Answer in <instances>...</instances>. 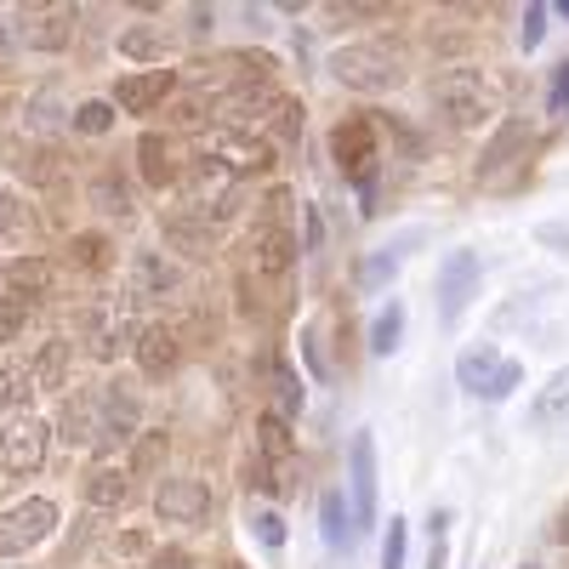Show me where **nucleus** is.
<instances>
[{"label": "nucleus", "instance_id": "obj_1", "mask_svg": "<svg viewBox=\"0 0 569 569\" xmlns=\"http://www.w3.org/2000/svg\"><path fill=\"white\" fill-rule=\"evenodd\" d=\"M330 74H337L348 91H365V98H382L405 80V63L388 52L382 40H348L330 52Z\"/></svg>", "mask_w": 569, "mask_h": 569}, {"label": "nucleus", "instance_id": "obj_2", "mask_svg": "<svg viewBox=\"0 0 569 569\" xmlns=\"http://www.w3.org/2000/svg\"><path fill=\"white\" fill-rule=\"evenodd\" d=\"M433 103H439V114H445L456 131H472V126H485V120L496 114V86H490L479 69H450V74H439V86H433Z\"/></svg>", "mask_w": 569, "mask_h": 569}, {"label": "nucleus", "instance_id": "obj_3", "mask_svg": "<svg viewBox=\"0 0 569 569\" xmlns=\"http://www.w3.org/2000/svg\"><path fill=\"white\" fill-rule=\"evenodd\" d=\"M58 530V501L52 496H23L0 512V558H18L29 547H40Z\"/></svg>", "mask_w": 569, "mask_h": 569}, {"label": "nucleus", "instance_id": "obj_4", "mask_svg": "<svg viewBox=\"0 0 569 569\" xmlns=\"http://www.w3.org/2000/svg\"><path fill=\"white\" fill-rule=\"evenodd\" d=\"M46 445H52V427L40 416H12L7 433H0V467L23 479V472H40L46 467Z\"/></svg>", "mask_w": 569, "mask_h": 569}, {"label": "nucleus", "instance_id": "obj_5", "mask_svg": "<svg viewBox=\"0 0 569 569\" xmlns=\"http://www.w3.org/2000/svg\"><path fill=\"white\" fill-rule=\"evenodd\" d=\"M18 34L34 52H63L74 40V7L69 0H46V7H23L18 12Z\"/></svg>", "mask_w": 569, "mask_h": 569}, {"label": "nucleus", "instance_id": "obj_6", "mask_svg": "<svg viewBox=\"0 0 569 569\" xmlns=\"http://www.w3.org/2000/svg\"><path fill=\"white\" fill-rule=\"evenodd\" d=\"M330 160H337L365 194H370V182H376V137L365 120H342L337 131H330Z\"/></svg>", "mask_w": 569, "mask_h": 569}, {"label": "nucleus", "instance_id": "obj_7", "mask_svg": "<svg viewBox=\"0 0 569 569\" xmlns=\"http://www.w3.org/2000/svg\"><path fill=\"white\" fill-rule=\"evenodd\" d=\"M479 257L472 251H450V262L439 268V319L445 325H456L461 313H467V302L479 297Z\"/></svg>", "mask_w": 569, "mask_h": 569}, {"label": "nucleus", "instance_id": "obj_8", "mask_svg": "<svg viewBox=\"0 0 569 569\" xmlns=\"http://www.w3.org/2000/svg\"><path fill=\"white\" fill-rule=\"evenodd\" d=\"M279 109H284L279 86L262 80V86H233V91H222L211 114H217L222 126H257V120H273Z\"/></svg>", "mask_w": 569, "mask_h": 569}, {"label": "nucleus", "instance_id": "obj_9", "mask_svg": "<svg viewBox=\"0 0 569 569\" xmlns=\"http://www.w3.org/2000/svg\"><path fill=\"white\" fill-rule=\"evenodd\" d=\"M154 512L166 518V525H206L211 518V485H200V479H160Z\"/></svg>", "mask_w": 569, "mask_h": 569}, {"label": "nucleus", "instance_id": "obj_10", "mask_svg": "<svg viewBox=\"0 0 569 569\" xmlns=\"http://www.w3.org/2000/svg\"><path fill=\"white\" fill-rule=\"evenodd\" d=\"M98 421H103V433H98L103 450H114L120 439H131V433H137V421H142L137 393H131L126 382H109V388H103V410H98Z\"/></svg>", "mask_w": 569, "mask_h": 569}, {"label": "nucleus", "instance_id": "obj_11", "mask_svg": "<svg viewBox=\"0 0 569 569\" xmlns=\"http://www.w3.org/2000/svg\"><path fill=\"white\" fill-rule=\"evenodd\" d=\"M530 142H536V126H530V120H507V126L490 137V149L479 154V182L501 177L512 160H525V154H530Z\"/></svg>", "mask_w": 569, "mask_h": 569}, {"label": "nucleus", "instance_id": "obj_12", "mask_svg": "<svg viewBox=\"0 0 569 569\" xmlns=\"http://www.w3.org/2000/svg\"><path fill=\"white\" fill-rule=\"evenodd\" d=\"M177 91V74L171 69H149V74H131V80H120L114 86V103L126 109V114H149V109H160L166 98Z\"/></svg>", "mask_w": 569, "mask_h": 569}, {"label": "nucleus", "instance_id": "obj_13", "mask_svg": "<svg viewBox=\"0 0 569 569\" xmlns=\"http://www.w3.org/2000/svg\"><path fill=\"white\" fill-rule=\"evenodd\" d=\"M137 365H142V376H149V382H160V376H171L177 365H182V337L171 325H149L137 337Z\"/></svg>", "mask_w": 569, "mask_h": 569}, {"label": "nucleus", "instance_id": "obj_14", "mask_svg": "<svg viewBox=\"0 0 569 569\" xmlns=\"http://www.w3.org/2000/svg\"><path fill=\"white\" fill-rule=\"evenodd\" d=\"M348 467H353V518L370 525V518H376V439L370 433H353Z\"/></svg>", "mask_w": 569, "mask_h": 569}, {"label": "nucleus", "instance_id": "obj_15", "mask_svg": "<svg viewBox=\"0 0 569 569\" xmlns=\"http://www.w3.org/2000/svg\"><path fill=\"white\" fill-rule=\"evenodd\" d=\"M291 257H297V233L284 228V222H273V228H262V240H257V257H251V268H257L262 279H279L284 268H291Z\"/></svg>", "mask_w": 569, "mask_h": 569}, {"label": "nucleus", "instance_id": "obj_16", "mask_svg": "<svg viewBox=\"0 0 569 569\" xmlns=\"http://www.w3.org/2000/svg\"><path fill=\"white\" fill-rule=\"evenodd\" d=\"M7 291H12V302H40L46 291H52V262L46 257H18L12 268H7Z\"/></svg>", "mask_w": 569, "mask_h": 569}, {"label": "nucleus", "instance_id": "obj_17", "mask_svg": "<svg viewBox=\"0 0 569 569\" xmlns=\"http://www.w3.org/2000/svg\"><path fill=\"white\" fill-rule=\"evenodd\" d=\"M166 240H171L182 257H211L217 222H211V217H171V222H166Z\"/></svg>", "mask_w": 569, "mask_h": 569}, {"label": "nucleus", "instance_id": "obj_18", "mask_svg": "<svg viewBox=\"0 0 569 569\" xmlns=\"http://www.w3.org/2000/svg\"><path fill=\"white\" fill-rule=\"evenodd\" d=\"M69 359H74V348L63 342V337H52L40 353H34V388H46V393H58V388H69Z\"/></svg>", "mask_w": 569, "mask_h": 569}, {"label": "nucleus", "instance_id": "obj_19", "mask_svg": "<svg viewBox=\"0 0 569 569\" xmlns=\"http://www.w3.org/2000/svg\"><path fill=\"white\" fill-rule=\"evenodd\" d=\"M86 501L98 507V512L126 507V501H131V472H120V467H98V472L86 479Z\"/></svg>", "mask_w": 569, "mask_h": 569}, {"label": "nucleus", "instance_id": "obj_20", "mask_svg": "<svg viewBox=\"0 0 569 569\" xmlns=\"http://www.w3.org/2000/svg\"><path fill=\"white\" fill-rule=\"evenodd\" d=\"M496 370H501V353H496L490 342H479V348H467V353L456 359V382H461L467 393H485Z\"/></svg>", "mask_w": 569, "mask_h": 569}, {"label": "nucleus", "instance_id": "obj_21", "mask_svg": "<svg viewBox=\"0 0 569 569\" xmlns=\"http://www.w3.org/2000/svg\"><path fill=\"white\" fill-rule=\"evenodd\" d=\"M137 284H142V291H149V297H171L177 291V284H182V273H177V262H166L160 251H137Z\"/></svg>", "mask_w": 569, "mask_h": 569}, {"label": "nucleus", "instance_id": "obj_22", "mask_svg": "<svg viewBox=\"0 0 569 569\" xmlns=\"http://www.w3.org/2000/svg\"><path fill=\"white\" fill-rule=\"evenodd\" d=\"M114 330H120V319H114L109 308H86V313H80V337H86V348L98 353V359H114V348H120Z\"/></svg>", "mask_w": 569, "mask_h": 569}, {"label": "nucleus", "instance_id": "obj_23", "mask_svg": "<svg viewBox=\"0 0 569 569\" xmlns=\"http://www.w3.org/2000/svg\"><path fill=\"white\" fill-rule=\"evenodd\" d=\"M120 58H131V63H160V58H166V29L131 23V29L120 34Z\"/></svg>", "mask_w": 569, "mask_h": 569}, {"label": "nucleus", "instance_id": "obj_24", "mask_svg": "<svg viewBox=\"0 0 569 569\" xmlns=\"http://www.w3.org/2000/svg\"><path fill=\"white\" fill-rule=\"evenodd\" d=\"M63 439L69 445H91V439H98V399H91V393H74L63 405Z\"/></svg>", "mask_w": 569, "mask_h": 569}, {"label": "nucleus", "instance_id": "obj_25", "mask_svg": "<svg viewBox=\"0 0 569 569\" xmlns=\"http://www.w3.org/2000/svg\"><path fill=\"white\" fill-rule=\"evenodd\" d=\"M63 120H69V114H63V98H58L52 86H40L34 98H29V131H34V137H58Z\"/></svg>", "mask_w": 569, "mask_h": 569}, {"label": "nucleus", "instance_id": "obj_26", "mask_svg": "<svg viewBox=\"0 0 569 569\" xmlns=\"http://www.w3.org/2000/svg\"><path fill=\"white\" fill-rule=\"evenodd\" d=\"M91 206H98L103 217H114V222H131V217H137L131 188H126L120 177H98V182H91Z\"/></svg>", "mask_w": 569, "mask_h": 569}, {"label": "nucleus", "instance_id": "obj_27", "mask_svg": "<svg viewBox=\"0 0 569 569\" xmlns=\"http://www.w3.org/2000/svg\"><path fill=\"white\" fill-rule=\"evenodd\" d=\"M410 246H416V240H405V246H393V251H370V257L359 262V284H365V291H382V284L399 273V262H405Z\"/></svg>", "mask_w": 569, "mask_h": 569}, {"label": "nucleus", "instance_id": "obj_28", "mask_svg": "<svg viewBox=\"0 0 569 569\" xmlns=\"http://www.w3.org/2000/svg\"><path fill=\"white\" fill-rule=\"evenodd\" d=\"M399 337H405V308L399 302H388L382 313H376V325H370V353H393L399 348Z\"/></svg>", "mask_w": 569, "mask_h": 569}, {"label": "nucleus", "instance_id": "obj_29", "mask_svg": "<svg viewBox=\"0 0 569 569\" xmlns=\"http://www.w3.org/2000/svg\"><path fill=\"white\" fill-rule=\"evenodd\" d=\"M0 405H7L12 416H29V405H34V376H29V370H7V376H0Z\"/></svg>", "mask_w": 569, "mask_h": 569}, {"label": "nucleus", "instance_id": "obj_30", "mask_svg": "<svg viewBox=\"0 0 569 569\" xmlns=\"http://www.w3.org/2000/svg\"><path fill=\"white\" fill-rule=\"evenodd\" d=\"M569 410V370H558L552 382L541 388V399H536V421H552V416H563Z\"/></svg>", "mask_w": 569, "mask_h": 569}, {"label": "nucleus", "instance_id": "obj_31", "mask_svg": "<svg viewBox=\"0 0 569 569\" xmlns=\"http://www.w3.org/2000/svg\"><path fill=\"white\" fill-rule=\"evenodd\" d=\"M166 450H171V439H166V433H142V439H137V450H131V472H154V467L166 461Z\"/></svg>", "mask_w": 569, "mask_h": 569}, {"label": "nucleus", "instance_id": "obj_32", "mask_svg": "<svg viewBox=\"0 0 569 569\" xmlns=\"http://www.w3.org/2000/svg\"><path fill=\"white\" fill-rule=\"evenodd\" d=\"M142 177H149L154 188H166V177H171V160H166V137H142Z\"/></svg>", "mask_w": 569, "mask_h": 569}, {"label": "nucleus", "instance_id": "obj_33", "mask_svg": "<svg viewBox=\"0 0 569 569\" xmlns=\"http://www.w3.org/2000/svg\"><path fill=\"white\" fill-rule=\"evenodd\" d=\"M114 126V109L109 103H80L74 109V131H86V137H103Z\"/></svg>", "mask_w": 569, "mask_h": 569}, {"label": "nucleus", "instance_id": "obj_34", "mask_svg": "<svg viewBox=\"0 0 569 569\" xmlns=\"http://www.w3.org/2000/svg\"><path fill=\"white\" fill-rule=\"evenodd\" d=\"M273 393H279V416H302V388H297V376L291 370H273Z\"/></svg>", "mask_w": 569, "mask_h": 569}, {"label": "nucleus", "instance_id": "obj_35", "mask_svg": "<svg viewBox=\"0 0 569 569\" xmlns=\"http://www.w3.org/2000/svg\"><path fill=\"white\" fill-rule=\"evenodd\" d=\"M74 262H80V268H91V273H103V268H109V240H98V233L74 240Z\"/></svg>", "mask_w": 569, "mask_h": 569}, {"label": "nucleus", "instance_id": "obj_36", "mask_svg": "<svg viewBox=\"0 0 569 569\" xmlns=\"http://www.w3.org/2000/svg\"><path fill=\"white\" fill-rule=\"evenodd\" d=\"M23 319H29V308H23V302H12V297H0V348H7V342H18V337H23Z\"/></svg>", "mask_w": 569, "mask_h": 569}, {"label": "nucleus", "instance_id": "obj_37", "mask_svg": "<svg viewBox=\"0 0 569 569\" xmlns=\"http://www.w3.org/2000/svg\"><path fill=\"white\" fill-rule=\"evenodd\" d=\"M273 137L284 142V149H291V142L302 137V103H291V98H284V109L273 114Z\"/></svg>", "mask_w": 569, "mask_h": 569}, {"label": "nucleus", "instance_id": "obj_38", "mask_svg": "<svg viewBox=\"0 0 569 569\" xmlns=\"http://www.w3.org/2000/svg\"><path fill=\"white\" fill-rule=\"evenodd\" d=\"M342 530H348L342 496H325V541H330V547H342Z\"/></svg>", "mask_w": 569, "mask_h": 569}, {"label": "nucleus", "instance_id": "obj_39", "mask_svg": "<svg viewBox=\"0 0 569 569\" xmlns=\"http://www.w3.org/2000/svg\"><path fill=\"white\" fill-rule=\"evenodd\" d=\"M382 569H405V518H393V530L382 541Z\"/></svg>", "mask_w": 569, "mask_h": 569}, {"label": "nucleus", "instance_id": "obj_40", "mask_svg": "<svg viewBox=\"0 0 569 569\" xmlns=\"http://www.w3.org/2000/svg\"><path fill=\"white\" fill-rule=\"evenodd\" d=\"M512 388H518V365H512V359H501V370L490 376V388H485L479 399H507Z\"/></svg>", "mask_w": 569, "mask_h": 569}, {"label": "nucleus", "instance_id": "obj_41", "mask_svg": "<svg viewBox=\"0 0 569 569\" xmlns=\"http://www.w3.org/2000/svg\"><path fill=\"white\" fill-rule=\"evenodd\" d=\"M251 530H257V536H262V541H268L273 552L284 547V525H279V518H273V512H251Z\"/></svg>", "mask_w": 569, "mask_h": 569}, {"label": "nucleus", "instance_id": "obj_42", "mask_svg": "<svg viewBox=\"0 0 569 569\" xmlns=\"http://www.w3.org/2000/svg\"><path fill=\"white\" fill-rule=\"evenodd\" d=\"M0 233H23V206L0 188Z\"/></svg>", "mask_w": 569, "mask_h": 569}, {"label": "nucleus", "instance_id": "obj_43", "mask_svg": "<svg viewBox=\"0 0 569 569\" xmlns=\"http://www.w3.org/2000/svg\"><path fill=\"white\" fill-rule=\"evenodd\" d=\"M536 240H541L547 251H563V257H569V228H563V222H541Z\"/></svg>", "mask_w": 569, "mask_h": 569}, {"label": "nucleus", "instance_id": "obj_44", "mask_svg": "<svg viewBox=\"0 0 569 569\" xmlns=\"http://www.w3.org/2000/svg\"><path fill=\"white\" fill-rule=\"evenodd\" d=\"M211 109H217V103H200V98H182V103L171 109V120H177V126H194V120H206Z\"/></svg>", "mask_w": 569, "mask_h": 569}, {"label": "nucleus", "instance_id": "obj_45", "mask_svg": "<svg viewBox=\"0 0 569 569\" xmlns=\"http://www.w3.org/2000/svg\"><path fill=\"white\" fill-rule=\"evenodd\" d=\"M142 552H149V536H142V530L114 536V558H142Z\"/></svg>", "mask_w": 569, "mask_h": 569}, {"label": "nucleus", "instance_id": "obj_46", "mask_svg": "<svg viewBox=\"0 0 569 569\" xmlns=\"http://www.w3.org/2000/svg\"><path fill=\"white\" fill-rule=\"evenodd\" d=\"M552 109H558V114H569V63H558V69H552Z\"/></svg>", "mask_w": 569, "mask_h": 569}, {"label": "nucleus", "instance_id": "obj_47", "mask_svg": "<svg viewBox=\"0 0 569 569\" xmlns=\"http://www.w3.org/2000/svg\"><path fill=\"white\" fill-rule=\"evenodd\" d=\"M427 569H445V512H433V558H427Z\"/></svg>", "mask_w": 569, "mask_h": 569}, {"label": "nucleus", "instance_id": "obj_48", "mask_svg": "<svg viewBox=\"0 0 569 569\" xmlns=\"http://www.w3.org/2000/svg\"><path fill=\"white\" fill-rule=\"evenodd\" d=\"M541 29H547V12H541V7H530V18H525V46H536V40H541Z\"/></svg>", "mask_w": 569, "mask_h": 569}, {"label": "nucleus", "instance_id": "obj_49", "mask_svg": "<svg viewBox=\"0 0 569 569\" xmlns=\"http://www.w3.org/2000/svg\"><path fill=\"white\" fill-rule=\"evenodd\" d=\"M188 563H194V558H188V552H166V558H154L149 569H188Z\"/></svg>", "mask_w": 569, "mask_h": 569}, {"label": "nucleus", "instance_id": "obj_50", "mask_svg": "<svg viewBox=\"0 0 569 569\" xmlns=\"http://www.w3.org/2000/svg\"><path fill=\"white\" fill-rule=\"evenodd\" d=\"M558 12H563V18H569V0H563V7H558Z\"/></svg>", "mask_w": 569, "mask_h": 569}, {"label": "nucleus", "instance_id": "obj_51", "mask_svg": "<svg viewBox=\"0 0 569 569\" xmlns=\"http://www.w3.org/2000/svg\"><path fill=\"white\" fill-rule=\"evenodd\" d=\"M525 569H541V563H525Z\"/></svg>", "mask_w": 569, "mask_h": 569}, {"label": "nucleus", "instance_id": "obj_52", "mask_svg": "<svg viewBox=\"0 0 569 569\" xmlns=\"http://www.w3.org/2000/svg\"><path fill=\"white\" fill-rule=\"evenodd\" d=\"M0 279H7V268H0Z\"/></svg>", "mask_w": 569, "mask_h": 569}, {"label": "nucleus", "instance_id": "obj_53", "mask_svg": "<svg viewBox=\"0 0 569 569\" xmlns=\"http://www.w3.org/2000/svg\"><path fill=\"white\" fill-rule=\"evenodd\" d=\"M0 74H7V63H0Z\"/></svg>", "mask_w": 569, "mask_h": 569}, {"label": "nucleus", "instance_id": "obj_54", "mask_svg": "<svg viewBox=\"0 0 569 569\" xmlns=\"http://www.w3.org/2000/svg\"><path fill=\"white\" fill-rule=\"evenodd\" d=\"M228 569H240V563H228Z\"/></svg>", "mask_w": 569, "mask_h": 569}]
</instances>
